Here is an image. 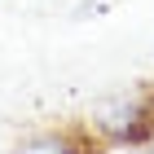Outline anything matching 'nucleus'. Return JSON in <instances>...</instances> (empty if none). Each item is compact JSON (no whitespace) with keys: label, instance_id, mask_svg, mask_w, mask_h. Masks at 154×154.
<instances>
[{"label":"nucleus","instance_id":"obj_1","mask_svg":"<svg viewBox=\"0 0 154 154\" xmlns=\"http://www.w3.org/2000/svg\"><path fill=\"white\" fill-rule=\"evenodd\" d=\"M93 119H97V128H106L115 141H141L154 128V93H145V88L115 93L93 110Z\"/></svg>","mask_w":154,"mask_h":154},{"label":"nucleus","instance_id":"obj_2","mask_svg":"<svg viewBox=\"0 0 154 154\" xmlns=\"http://www.w3.org/2000/svg\"><path fill=\"white\" fill-rule=\"evenodd\" d=\"M13 154H79V145L71 137H57V132H48V137H35V141L18 145Z\"/></svg>","mask_w":154,"mask_h":154}]
</instances>
